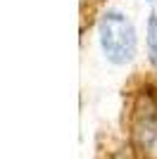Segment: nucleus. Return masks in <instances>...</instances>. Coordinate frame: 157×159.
<instances>
[{
    "mask_svg": "<svg viewBox=\"0 0 157 159\" xmlns=\"http://www.w3.org/2000/svg\"><path fill=\"white\" fill-rule=\"evenodd\" d=\"M145 40H148V57H150L152 66L157 69V12L148 17V29H145Z\"/></svg>",
    "mask_w": 157,
    "mask_h": 159,
    "instance_id": "nucleus-3",
    "label": "nucleus"
},
{
    "mask_svg": "<svg viewBox=\"0 0 157 159\" xmlns=\"http://www.w3.org/2000/svg\"><path fill=\"white\" fill-rule=\"evenodd\" d=\"M136 140L150 159H157V102L143 100V107L136 114Z\"/></svg>",
    "mask_w": 157,
    "mask_h": 159,
    "instance_id": "nucleus-2",
    "label": "nucleus"
},
{
    "mask_svg": "<svg viewBox=\"0 0 157 159\" xmlns=\"http://www.w3.org/2000/svg\"><path fill=\"white\" fill-rule=\"evenodd\" d=\"M98 40L100 50L107 57V62L117 66L129 64L136 57L138 36L131 19L119 10H107L98 21Z\"/></svg>",
    "mask_w": 157,
    "mask_h": 159,
    "instance_id": "nucleus-1",
    "label": "nucleus"
}]
</instances>
